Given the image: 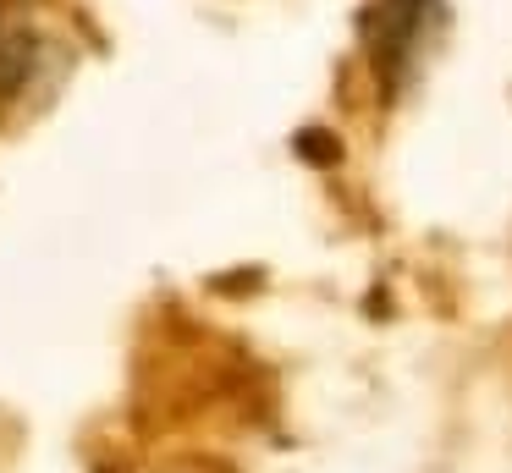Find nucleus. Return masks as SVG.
Segmentation results:
<instances>
[{
    "label": "nucleus",
    "instance_id": "1",
    "mask_svg": "<svg viewBox=\"0 0 512 473\" xmlns=\"http://www.w3.org/2000/svg\"><path fill=\"white\" fill-rule=\"evenodd\" d=\"M441 6L435 0H369L364 6V50L380 66L386 83H402L419 61V50L430 44Z\"/></svg>",
    "mask_w": 512,
    "mask_h": 473
}]
</instances>
